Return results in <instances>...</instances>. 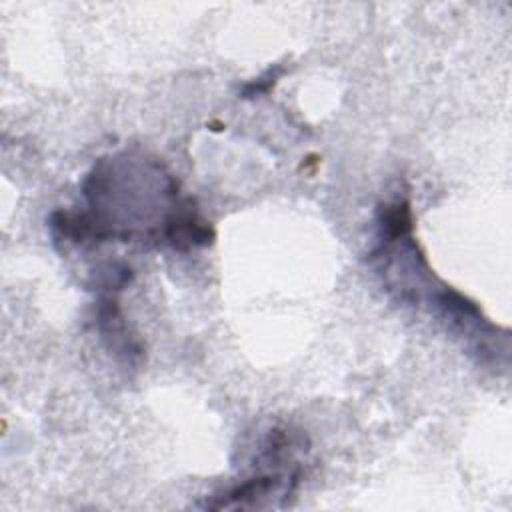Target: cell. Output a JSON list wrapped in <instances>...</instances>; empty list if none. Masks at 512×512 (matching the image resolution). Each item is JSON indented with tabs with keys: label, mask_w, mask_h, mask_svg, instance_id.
I'll return each mask as SVG.
<instances>
[{
	"label": "cell",
	"mask_w": 512,
	"mask_h": 512,
	"mask_svg": "<svg viewBox=\"0 0 512 512\" xmlns=\"http://www.w3.org/2000/svg\"><path fill=\"white\" fill-rule=\"evenodd\" d=\"M98 328L100 334L104 338V342L108 344V348L116 354H124L130 360L140 358L142 348L138 346V342L130 336L128 326L124 322V316L120 312V306L114 298H102L98 304Z\"/></svg>",
	"instance_id": "cell-1"
},
{
	"label": "cell",
	"mask_w": 512,
	"mask_h": 512,
	"mask_svg": "<svg viewBox=\"0 0 512 512\" xmlns=\"http://www.w3.org/2000/svg\"><path fill=\"white\" fill-rule=\"evenodd\" d=\"M378 232L382 242L392 244L398 240H406L414 230V216L408 200H396L382 204L378 208Z\"/></svg>",
	"instance_id": "cell-2"
},
{
	"label": "cell",
	"mask_w": 512,
	"mask_h": 512,
	"mask_svg": "<svg viewBox=\"0 0 512 512\" xmlns=\"http://www.w3.org/2000/svg\"><path fill=\"white\" fill-rule=\"evenodd\" d=\"M282 74H284V66L276 64L274 68L266 70V74H262L260 78L248 82V84L242 88V96H244V98H254V96H260V94L270 92Z\"/></svg>",
	"instance_id": "cell-3"
}]
</instances>
